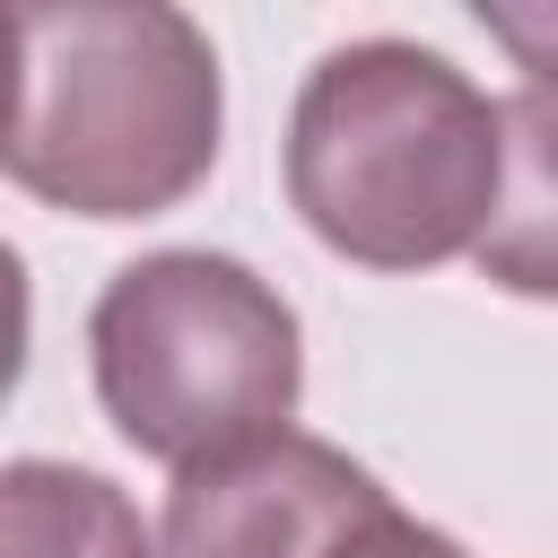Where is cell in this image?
Listing matches in <instances>:
<instances>
[{
	"instance_id": "cell-1",
	"label": "cell",
	"mask_w": 558,
	"mask_h": 558,
	"mask_svg": "<svg viewBox=\"0 0 558 558\" xmlns=\"http://www.w3.org/2000/svg\"><path fill=\"white\" fill-rule=\"evenodd\" d=\"M227 87L201 17L166 0H44L17 9L9 183L70 218H157L209 166Z\"/></svg>"
},
{
	"instance_id": "cell-2",
	"label": "cell",
	"mask_w": 558,
	"mask_h": 558,
	"mask_svg": "<svg viewBox=\"0 0 558 558\" xmlns=\"http://www.w3.org/2000/svg\"><path fill=\"white\" fill-rule=\"evenodd\" d=\"M296 218L366 270H436L497 209V105L410 35L331 44L288 113Z\"/></svg>"
},
{
	"instance_id": "cell-3",
	"label": "cell",
	"mask_w": 558,
	"mask_h": 558,
	"mask_svg": "<svg viewBox=\"0 0 558 558\" xmlns=\"http://www.w3.org/2000/svg\"><path fill=\"white\" fill-rule=\"evenodd\" d=\"M96 401L148 462H218L288 436L305 392V340L288 296L235 253H140L87 314Z\"/></svg>"
},
{
	"instance_id": "cell-4",
	"label": "cell",
	"mask_w": 558,
	"mask_h": 558,
	"mask_svg": "<svg viewBox=\"0 0 558 558\" xmlns=\"http://www.w3.org/2000/svg\"><path fill=\"white\" fill-rule=\"evenodd\" d=\"M384 480L323 436H262L244 453L174 471L157 558H340L375 514Z\"/></svg>"
},
{
	"instance_id": "cell-5",
	"label": "cell",
	"mask_w": 558,
	"mask_h": 558,
	"mask_svg": "<svg viewBox=\"0 0 558 558\" xmlns=\"http://www.w3.org/2000/svg\"><path fill=\"white\" fill-rule=\"evenodd\" d=\"M480 279L558 305V87L497 105V209L471 244Z\"/></svg>"
},
{
	"instance_id": "cell-6",
	"label": "cell",
	"mask_w": 558,
	"mask_h": 558,
	"mask_svg": "<svg viewBox=\"0 0 558 558\" xmlns=\"http://www.w3.org/2000/svg\"><path fill=\"white\" fill-rule=\"evenodd\" d=\"M0 558H157L140 506L87 462H0Z\"/></svg>"
},
{
	"instance_id": "cell-7",
	"label": "cell",
	"mask_w": 558,
	"mask_h": 558,
	"mask_svg": "<svg viewBox=\"0 0 558 558\" xmlns=\"http://www.w3.org/2000/svg\"><path fill=\"white\" fill-rule=\"evenodd\" d=\"M26 340H35V288H26V253L0 235V401L26 375Z\"/></svg>"
},
{
	"instance_id": "cell-8",
	"label": "cell",
	"mask_w": 558,
	"mask_h": 558,
	"mask_svg": "<svg viewBox=\"0 0 558 558\" xmlns=\"http://www.w3.org/2000/svg\"><path fill=\"white\" fill-rule=\"evenodd\" d=\"M480 26L532 70V87H558V9H497V0H488Z\"/></svg>"
},
{
	"instance_id": "cell-9",
	"label": "cell",
	"mask_w": 558,
	"mask_h": 558,
	"mask_svg": "<svg viewBox=\"0 0 558 558\" xmlns=\"http://www.w3.org/2000/svg\"><path fill=\"white\" fill-rule=\"evenodd\" d=\"M340 558H471L453 532H436V523H418V514H401V506H384Z\"/></svg>"
},
{
	"instance_id": "cell-10",
	"label": "cell",
	"mask_w": 558,
	"mask_h": 558,
	"mask_svg": "<svg viewBox=\"0 0 558 558\" xmlns=\"http://www.w3.org/2000/svg\"><path fill=\"white\" fill-rule=\"evenodd\" d=\"M9 113H17V9H0V148H9Z\"/></svg>"
}]
</instances>
